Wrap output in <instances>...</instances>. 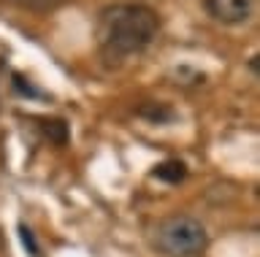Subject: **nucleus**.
Masks as SVG:
<instances>
[{"instance_id": "obj_1", "label": "nucleus", "mask_w": 260, "mask_h": 257, "mask_svg": "<svg viewBox=\"0 0 260 257\" xmlns=\"http://www.w3.org/2000/svg\"><path fill=\"white\" fill-rule=\"evenodd\" d=\"M160 19L149 6L144 3H114L101 11L98 22V38L106 57H127L138 54L154 41Z\"/></svg>"}, {"instance_id": "obj_2", "label": "nucleus", "mask_w": 260, "mask_h": 257, "mask_svg": "<svg viewBox=\"0 0 260 257\" xmlns=\"http://www.w3.org/2000/svg\"><path fill=\"white\" fill-rule=\"evenodd\" d=\"M206 241V228L192 216H168L157 228V246L168 257H198Z\"/></svg>"}, {"instance_id": "obj_3", "label": "nucleus", "mask_w": 260, "mask_h": 257, "mask_svg": "<svg viewBox=\"0 0 260 257\" xmlns=\"http://www.w3.org/2000/svg\"><path fill=\"white\" fill-rule=\"evenodd\" d=\"M206 11L217 22L225 25H239L247 22L252 14V0H206Z\"/></svg>"}, {"instance_id": "obj_4", "label": "nucleus", "mask_w": 260, "mask_h": 257, "mask_svg": "<svg viewBox=\"0 0 260 257\" xmlns=\"http://www.w3.org/2000/svg\"><path fill=\"white\" fill-rule=\"evenodd\" d=\"M154 179H160V181H168V184H179L187 176V168L182 160H166V163H160L157 168L152 171Z\"/></svg>"}, {"instance_id": "obj_5", "label": "nucleus", "mask_w": 260, "mask_h": 257, "mask_svg": "<svg viewBox=\"0 0 260 257\" xmlns=\"http://www.w3.org/2000/svg\"><path fill=\"white\" fill-rule=\"evenodd\" d=\"M11 3L19 6V9H30V11H52L60 3H65V0H11Z\"/></svg>"}, {"instance_id": "obj_6", "label": "nucleus", "mask_w": 260, "mask_h": 257, "mask_svg": "<svg viewBox=\"0 0 260 257\" xmlns=\"http://www.w3.org/2000/svg\"><path fill=\"white\" fill-rule=\"evenodd\" d=\"M46 135H49V138H54L57 143H65V138H68V125H65L62 119L46 122Z\"/></svg>"}, {"instance_id": "obj_7", "label": "nucleus", "mask_w": 260, "mask_h": 257, "mask_svg": "<svg viewBox=\"0 0 260 257\" xmlns=\"http://www.w3.org/2000/svg\"><path fill=\"white\" fill-rule=\"evenodd\" d=\"M14 90L19 92V95H27V98H38V90L30 82H24L19 74H14Z\"/></svg>"}, {"instance_id": "obj_8", "label": "nucleus", "mask_w": 260, "mask_h": 257, "mask_svg": "<svg viewBox=\"0 0 260 257\" xmlns=\"http://www.w3.org/2000/svg\"><path fill=\"white\" fill-rule=\"evenodd\" d=\"M19 233H22V241H24V246H30V252L36 254V252H38V246H36V241H32V233H30L27 228H24V225L19 228Z\"/></svg>"}]
</instances>
